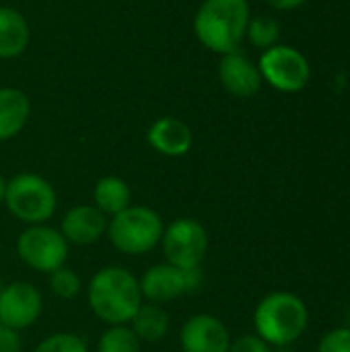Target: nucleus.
Segmentation results:
<instances>
[{
    "label": "nucleus",
    "instance_id": "1",
    "mask_svg": "<svg viewBox=\"0 0 350 352\" xmlns=\"http://www.w3.org/2000/svg\"><path fill=\"white\" fill-rule=\"evenodd\" d=\"M87 301L105 326H128L144 303L138 278L124 266L99 268L87 285Z\"/></svg>",
    "mask_w": 350,
    "mask_h": 352
},
{
    "label": "nucleus",
    "instance_id": "2",
    "mask_svg": "<svg viewBox=\"0 0 350 352\" xmlns=\"http://www.w3.org/2000/svg\"><path fill=\"white\" fill-rule=\"evenodd\" d=\"M248 23V0H204L194 16V33L204 47L225 56L239 50Z\"/></svg>",
    "mask_w": 350,
    "mask_h": 352
},
{
    "label": "nucleus",
    "instance_id": "3",
    "mask_svg": "<svg viewBox=\"0 0 350 352\" xmlns=\"http://www.w3.org/2000/svg\"><path fill=\"white\" fill-rule=\"evenodd\" d=\"M309 324V311L301 297L276 291L266 295L254 311L256 336L268 346H289L297 342Z\"/></svg>",
    "mask_w": 350,
    "mask_h": 352
},
{
    "label": "nucleus",
    "instance_id": "4",
    "mask_svg": "<svg viewBox=\"0 0 350 352\" xmlns=\"http://www.w3.org/2000/svg\"><path fill=\"white\" fill-rule=\"evenodd\" d=\"M165 223L149 206L130 204L126 210L107 219L105 235L109 243L126 256H144L161 243Z\"/></svg>",
    "mask_w": 350,
    "mask_h": 352
},
{
    "label": "nucleus",
    "instance_id": "5",
    "mask_svg": "<svg viewBox=\"0 0 350 352\" xmlns=\"http://www.w3.org/2000/svg\"><path fill=\"white\" fill-rule=\"evenodd\" d=\"M4 206L23 225L47 223L56 208L58 196L54 186L37 173H19L6 182Z\"/></svg>",
    "mask_w": 350,
    "mask_h": 352
},
{
    "label": "nucleus",
    "instance_id": "6",
    "mask_svg": "<svg viewBox=\"0 0 350 352\" xmlns=\"http://www.w3.org/2000/svg\"><path fill=\"white\" fill-rule=\"evenodd\" d=\"M68 241L62 237L60 229L43 225H29L17 237V254L25 266L35 272L52 274L62 268L68 260Z\"/></svg>",
    "mask_w": 350,
    "mask_h": 352
},
{
    "label": "nucleus",
    "instance_id": "7",
    "mask_svg": "<svg viewBox=\"0 0 350 352\" xmlns=\"http://www.w3.org/2000/svg\"><path fill=\"white\" fill-rule=\"evenodd\" d=\"M165 262L182 270L202 266L208 252V233L200 221L182 217L171 221L161 237Z\"/></svg>",
    "mask_w": 350,
    "mask_h": 352
},
{
    "label": "nucleus",
    "instance_id": "8",
    "mask_svg": "<svg viewBox=\"0 0 350 352\" xmlns=\"http://www.w3.org/2000/svg\"><path fill=\"white\" fill-rule=\"evenodd\" d=\"M262 80L283 93H297L305 89L311 76L307 58L291 45H272L264 50L258 62Z\"/></svg>",
    "mask_w": 350,
    "mask_h": 352
},
{
    "label": "nucleus",
    "instance_id": "9",
    "mask_svg": "<svg viewBox=\"0 0 350 352\" xmlns=\"http://www.w3.org/2000/svg\"><path fill=\"white\" fill-rule=\"evenodd\" d=\"M43 311L41 293L25 280L8 283L0 289V324L21 332L31 328Z\"/></svg>",
    "mask_w": 350,
    "mask_h": 352
},
{
    "label": "nucleus",
    "instance_id": "10",
    "mask_svg": "<svg viewBox=\"0 0 350 352\" xmlns=\"http://www.w3.org/2000/svg\"><path fill=\"white\" fill-rule=\"evenodd\" d=\"M229 346V328L212 314L190 316L179 330L182 352H227Z\"/></svg>",
    "mask_w": 350,
    "mask_h": 352
},
{
    "label": "nucleus",
    "instance_id": "11",
    "mask_svg": "<svg viewBox=\"0 0 350 352\" xmlns=\"http://www.w3.org/2000/svg\"><path fill=\"white\" fill-rule=\"evenodd\" d=\"M138 285H140L142 301L157 303V305H165L190 293L188 270H182L167 262L155 264L149 270H144V274L138 278Z\"/></svg>",
    "mask_w": 350,
    "mask_h": 352
},
{
    "label": "nucleus",
    "instance_id": "12",
    "mask_svg": "<svg viewBox=\"0 0 350 352\" xmlns=\"http://www.w3.org/2000/svg\"><path fill=\"white\" fill-rule=\"evenodd\" d=\"M219 78L225 91L239 99L254 97L262 87V74L258 64H254L243 52L235 50L221 58Z\"/></svg>",
    "mask_w": 350,
    "mask_h": 352
},
{
    "label": "nucleus",
    "instance_id": "13",
    "mask_svg": "<svg viewBox=\"0 0 350 352\" xmlns=\"http://www.w3.org/2000/svg\"><path fill=\"white\" fill-rule=\"evenodd\" d=\"M107 229V217L93 204H76L62 217L60 233L68 245H93Z\"/></svg>",
    "mask_w": 350,
    "mask_h": 352
},
{
    "label": "nucleus",
    "instance_id": "14",
    "mask_svg": "<svg viewBox=\"0 0 350 352\" xmlns=\"http://www.w3.org/2000/svg\"><path fill=\"white\" fill-rule=\"evenodd\" d=\"M146 142L153 151L165 157H184L190 153L194 136L186 122L165 116L151 124L146 130Z\"/></svg>",
    "mask_w": 350,
    "mask_h": 352
},
{
    "label": "nucleus",
    "instance_id": "15",
    "mask_svg": "<svg viewBox=\"0 0 350 352\" xmlns=\"http://www.w3.org/2000/svg\"><path fill=\"white\" fill-rule=\"evenodd\" d=\"M31 116L29 97L14 87L0 89V142L14 138Z\"/></svg>",
    "mask_w": 350,
    "mask_h": 352
},
{
    "label": "nucleus",
    "instance_id": "16",
    "mask_svg": "<svg viewBox=\"0 0 350 352\" xmlns=\"http://www.w3.org/2000/svg\"><path fill=\"white\" fill-rule=\"evenodd\" d=\"M31 39V29L23 12L12 6H0V58L21 56Z\"/></svg>",
    "mask_w": 350,
    "mask_h": 352
},
{
    "label": "nucleus",
    "instance_id": "17",
    "mask_svg": "<svg viewBox=\"0 0 350 352\" xmlns=\"http://www.w3.org/2000/svg\"><path fill=\"white\" fill-rule=\"evenodd\" d=\"M132 204L130 186L118 175H105L97 179L93 188V206L99 208L107 219L126 210Z\"/></svg>",
    "mask_w": 350,
    "mask_h": 352
},
{
    "label": "nucleus",
    "instance_id": "18",
    "mask_svg": "<svg viewBox=\"0 0 350 352\" xmlns=\"http://www.w3.org/2000/svg\"><path fill=\"white\" fill-rule=\"evenodd\" d=\"M128 326L132 328V332L140 342L155 344L161 342L169 332V314L165 311L163 305L142 303Z\"/></svg>",
    "mask_w": 350,
    "mask_h": 352
},
{
    "label": "nucleus",
    "instance_id": "19",
    "mask_svg": "<svg viewBox=\"0 0 350 352\" xmlns=\"http://www.w3.org/2000/svg\"><path fill=\"white\" fill-rule=\"evenodd\" d=\"M142 342L130 326H107L97 342V352H140Z\"/></svg>",
    "mask_w": 350,
    "mask_h": 352
},
{
    "label": "nucleus",
    "instance_id": "20",
    "mask_svg": "<svg viewBox=\"0 0 350 352\" xmlns=\"http://www.w3.org/2000/svg\"><path fill=\"white\" fill-rule=\"evenodd\" d=\"M245 37L250 39L252 45H256L260 50H268V47L276 45V41L281 37V25L274 16H268V14L250 16Z\"/></svg>",
    "mask_w": 350,
    "mask_h": 352
},
{
    "label": "nucleus",
    "instance_id": "21",
    "mask_svg": "<svg viewBox=\"0 0 350 352\" xmlns=\"http://www.w3.org/2000/svg\"><path fill=\"white\" fill-rule=\"evenodd\" d=\"M50 276V289L52 293L58 297V299H64V301H72L80 295L83 291V280L78 276V272L70 266H62L58 270H54Z\"/></svg>",
    "mask_w": 350,
    "mask_h": 352
},
{
    "label": "nucleus",
    "instance_id": "22",
    "mask_svg": "<svg viewBox=\"0 0 350 352\" xmlns=\"http://www.w3.org/2000/svg\"><path fill=\"white\" fill-rule=\"evenodd\" d=\"M33 352H89L87 342L74 332H56L45 336Z\"/></svg>",
    "mask_w": 350,
    "mask_h": 352
},
{
    "label": "nucleus",
    "instance_id": "23",
    "mask_svg": "<svg viewBox=\"0 0 350 352\" xmlns=\"http://www.w3.org/2000/svg\"><path fill=\"white\" fill-rule=\"evenodd\" d=\"M318 352H350V328H336L328 332L320 340Z\"/></svg>",
    "mask_w": 350,
    "mask_h": 352
},
{
    "label": "nucleus",
    "instance_id": "24",
    "mask_svg": "<svg viewBox=\"0 0 350 352\" xmlns=\"http://www.w3.org/2000/svg\"><path fill=\"white\" fill-rule=\"evenodd\" d=\"M227 352H270V346L256 334H245L235 340H231V346Z\"/></svg>",
    "mask_w": 350,
    "mask_h": 352
},
{
    "label": "nucleus",
    "instance_id": "25",
    "mask_svg": "<svg viewBox=\"0 0 350 352\" xmlns=\"http://www.w3.org/2000/svg\"><path fill=\"white\" fill-rule=\"evenodd\" d=\"M23 342L17 330L0 324V352H21Z\"/></svg>",
    "mask_w": 350,
    "mask_h": 352
},
{
    "label": "nucleus",
    "instance_id": "26",
    "mask_svg": "<svg viewBox=\"0 0 350 352\" xmlns=\"http://www.w3.org/2000/svg\"><path fill=\"white\" fill-rule=\"evenodd\" d=\"M305 0H268V4H272L278 10H293L297 6H301Z\"/></svg>",
    "mask_w": 350,
    "mask_h": 352
},
{
    "label": "nucleus",
    "instance_id": "27",
    "mask_svg": "<svg viewBox=\"0 0 350 352\" xmlns=\"http://www.w3.org/2000/svg\"><path fill=\"white\" fill-rule=\"evenodd\" d=\"M6 182H8V179H4V177H2V173H0V204L4 202V194H6Z\"/></svg>",
    "mask_w": 350,
    "mask_h": 352
},
{
    "label": "nucleus",
    "instance_id": "28",
    "mask_svg": "<svg viewBox=\"0 0 350 352\" xmlns=\"http://www.w3.org/2000/svg\"><path fill=\"white\" fill-rule=\"evenodd\" d=\"M0 289H2V287H0Z\"/></svg>",
    "mask_w": 350,
    "mask_h": 352
}]
</instances>
